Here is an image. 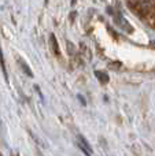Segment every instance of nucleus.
<instances>
[{"instance_id": "obj_1", "label": "nucleus", "mask_w": 155, "mask_h": 156, "mask_svg": "<svg viewBox=\"0 0 155 156\" xmlns=\"http://www.w3.org/2000/svg\"><path fill=\"white\" fill-rule=\"evenodd\" d=\"M77 145L80 147V149H81L82 152H84L87 156H92V148H91V145L88 144V141L85 140L84 137H82L81 134L77 136V140H76Z\"/></svg>"}, {"instance_id": "obj_2", "label": "nucleus", "mask_w": 155, "mask_h": 156, "mask_svg": "<svg viewBox=\"0 0 155 156\" xmlns=\"http://www.w3.org/2000/svg\"><path fill=\"white\" fill-rule=\"evenodd\" d=\"M49 41H51V45H52V51H54L55 55H59V45H58V41L56 37L54 34L49 36Z\"/></svg>"}, {"instance_id": "obj_3", "label": "nucleus", "mask_w": 155, "mask_h": 156, "mask_svg": "<svg viewBox=\"0 0 155 156\" xmlns=\"http://www.w3.org/2000/svg\"><path fill=\"white\" fill-rule=\"evenodd\" d=\"M95 76L98 78L99 81H100V83H107L109 82V76H107L106 73H103V71H95Z\"/></svg>"}, {"instance_id": "obj_4", "label": "nucleus", "mask_w": 155, "mask_h": 156, "mask_svg": "<svg viewBox=\"0 0 155 156\" xmlns=\"http://www.w3.org/2000/svg\"><path fill=\"white\" fill-rule=\"evenodd\" d=\"M18 63H19V66H21V67H22V70H23V73H25V74H27V76H29V77H33V73H32V71H30L29 66H27L26 63L23 62V60H22V59H18Z\"/></svg>"}, {"instance_id": "obj_5", "label": "nucleus", "mask_w": 155, "mask_h": 156, "mask_svg": "<svg viewBox=\"0 0 155 156\" xmlns=\"http://www.w3.org/2000/svg\"><path fill=\"white\" fill-rule=\"evenodd\" d=\"M0 62H2V67H3V71H4V77H5V80H7V71H5V65H4V58H3L2 48H0Z\"/></svg>"}, {"instance_id": "obj_6", "label": "nucleus", "mask_w": 155, "mask_h": 156, "mask_svg": "<svg viewBox=\"0 0 155 156\" xmlns=\"http://www.w3.org/2000/svg\"><path fill=\"white\" fill-rule=\"evenodd\" d=\"M0 156H2V155H0Z\"/></svg>"}]
</instances>
